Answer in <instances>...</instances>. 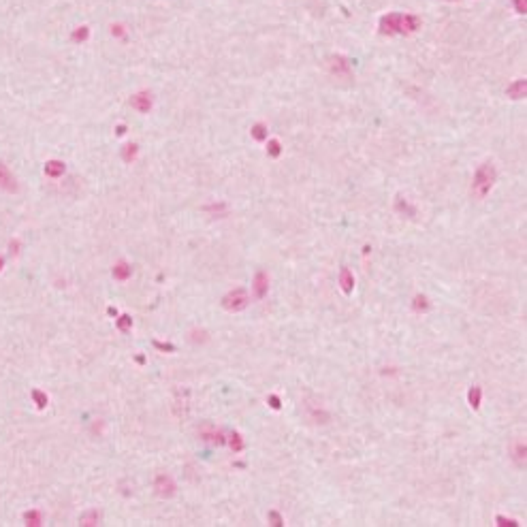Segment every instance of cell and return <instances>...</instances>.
<instances>
[{"instance_id": "cell-22", "label": "cell", "mask_w": 527, "mask_h": 527, "mask_svg": "<svg viewBox=\"0 0 527 527\" xmlns=\"http://www.w3.org/2000/svg\"><path fill=\"white\" fill-rule=\"evenodd\" d=\"M205 211H209V213H218V218H224L227 216V205L224 203H211L205 207Z\"/></svg>"}, {"instance_id": "cell-25", "label": "cell", "mask_w": 527, "mask_h": 527, "mask_svg": "<svg viewBox=\"0 0 527 527\" xmlns=\"http://www.w3.org/2000/svg\"><path fill=\"white\" fill-rule=\"evenodd\" d=\"M130 327H132V318L128 314H124V316L118 318V329H120V331H128Z\"/></svg>"}, {"instance_id": "cell-14", "label": "cell", "mask_w": 527, "mask_h": 527, "mask_svg": "<svg viewBox=\"0 0 527 527\" xmlns=\"http://www.w3.org/2000/svg\"><path fill=\"white\" fill-rule=\"evenodd\" d=\"M480 399H482V391H480V387H472V389L468 391V401H470V406L474 408V410H478V408H480Z\"/></svg>"}, {"instance_id": "cell-18", "label": "cell", "mask_w": 527, "mask_h": 527, "mask_svg": "<svg viewBox=\"0 0 527 527\" xmlns=\"http://www.w3.org/2000/svg\"><path fill=\"white\" fill-rule=\"evenodd\" d=\"M137 152H139L137 143H126V145H124V149H122V158L126 160V163H132L135 156H137Z\"/></svg>"}, {"instance_id": "cell-20", "label": "cell", "mask_w": 527, "mask_h": 527, "mask_svg": "<svg viewBox=\"0 0 527 527\" xmlns=\"http://www.w3.org/2000/svg\"><path fill=\"white\" fill-rule=\"evenodd\" d=\"M250 132H252L254 141H267V126H265V124H261V122H258V124H254V126H252V130H250Z\"/></svg>"}, {"instance_id": "cell-5", "label": "cell", "mask_w": 527, "mask_h": 527, "mask_svg": "<svg viewBox=\"0 0 527 527\" xmlns=\"http://www.w3.org/2000/svg\"><path fill=\"white\" fill-rule=\"evenodd\" d=\"M175 482L173 478L169 476V474H158L156 480H154V491H156V495L160 497H173L175 495Z\"/></svg>"}, {"instance_id": "cell-33", "label": "cell", "mask_w": 527, "mask_h": 527, "mask_svg": "<svg viewBox=\"0 0 527 527\" xmlns=\"http://www.w3.org/2000/svg\"><path fill=\"white\" fill-rule=\"evenodd\" d=\"M126 132V126H118V135H124Z\"/></svg>"}, {"instance_id": "cell-2", "label": "cell", "mask_w": 527, "mask_h": 527, "mask_svg": "<svg viewBox=\"0 0 527 527\" xmlns=\"http://www.w3.org/2000/svg\"><path fill=\"white\" fill-rule=\"evenodd\" d=\"M495 180H497L495 167L491 163H482L476 169L474 177H472V194H474V199H478V201L485 199V196L493 190Z\"/></svg>"}, {"instance_id": "cell-27", "label": "cell", "mask_w": 527, "mask_h": 527, "mask_svg": "<svg viewBox=\"0 0 527 527\" xmlns=\"http://www.w3.org/2000/svg\"><path fill=\"white\" fill-rule=\"evenodd\" d=\"M269 521H271V525H275V527L284 525V519L280 516V512H275V510H271V512H269Z\"/></svg>"}, {"instance_id": "cell-12", "label": "cell", "mask_w": 527, "mask_h": 527, "mask_svg": "<svg viewBox=\"0 0 527 527\" xmlns=\"http://www.w3.org/2000/svg\"><path fill=\"white\" fill-rule=\"evenodd\" d=\"M66 171V165L62 163V160H49L45 163V175L47 177H62Z\"/></svg>"}, {"instance_id": "cell-7", "label": "cell", "mask_w": 527, "mask_h": 527, "mask_svg": "<svg viewBox=\"0 0 527 527\" xmlns=\"http://www.w3.org/2000/svg\"><path fill=\"white\" fill-rule=\"evenodd\" d=\"M252 290H254V297L256 299H263L267 290H269V275L265 271H258L254 275V282H252Z\"/></svg>"}, {"instance_id": "cell-21", "label": "cell", "mask_w": 527, "mask_h": 527, "mask_svg": "<svg viewBox=\"0 0 527 527\" xmlns=\"http://www.w3.org/2000/svg\"><path fill=\"white\" fill-rule=\"evenodd\" d=\"M280 152H282V145H280V141H278V139L267 141V154H269L271 158H278V156H280Z\"/></svg>"}, {"instance_id": "cell-19", "label": "cell", "mask_w": 527, "mask_h": 527, "mask_svg": "<svg viewBox=\"0 0 527 527\" xmlns=\"http://www.w3.org/2000/svg\"><path fill=\"white\" fill-rule=\"evenodd\" d=\"M88 37H90V28H88V26H79V28H75L73 34H70V39L75 43H84Z\"/></svg>"}, {"instance_id": "cell-30", "label": "cell", "mask_w": 527, "mask_h": 527, "mask_svg": "<svg viewBox=\"0 0 527 527\" xmlns=\"http://www.w3.org/2000/svg\"><path fill=\"white\" fill-rule=\"evenodd\" d=\"M267 401H269V406H271L273 410H280V406H282V404H280V397H278V395H269V399H267Z\"/></svg>"}, {"instance_id": "cell-17", "label": "cell", "mask_w": 527, "mask_h": 527, "mask_svg": "<svg viewBox=\"0 0 527 527\" xmlns=\"http://www.w3.org/2000/svg\"><path fill=\"white\" fill-rule=\"evenodd\" d=\"M41 521H43V516H41L39 510H28V512L24 514V523H26V525H30V527L41 525Z\"/></svg>"}, {"instance_id": "cell-29", "label": "cell", "mask_w": 527, "mask_h": 527, "mask_svg": "<svg viewBox=\"0 0 527 527\" xmlns=\"http://www.w3.org/2000/svg\"><path fill=\"white\" fill-rule=\"evenodd\" d=\"M514 9H516V13L525 15V11H527V0H514Z\"/></svg>"}, {"instance_id": "cell-35", "label": "cell", "mask_w": 527, "mask_h": 527, "mask_svg": "<svg viewBox=\"0 0 527 527\" xmlns=\"http://www.w3.org/2000/svg\"><path fill=\"white\" fill-rule=\"evenodd\" d=\"M448 3H455V0H448Z\"/></svg>"}, {"instance_id": "cell-32", "label": "cell", "mask_w": 527, "mask_h": 527, "mask_svg": "<svg viewBox=\"0 0 527 527\" xmlns=\"http://www.w3.org/2000/svg\"><path fill=\"white\" fill-rule=\"evenodd\" d=\"M113 34H120V37H122V34H124V30H122V26H113Z\"/></svg>"}, {"instance_id": "cell-4", "label": "cell", "mask_w": 527, "mask_h": 527, "mask_svg": "<svg viewBox=\"0 0 527 527\" xmlns=\"http://www.w3.org/2000/svg\"><path fill=\"white\" fill-rule=\"evenodd\" d=\"M327 68L329 73L335 77H350V62L342 53H335V56H329L327 60Z\"/></svg>"}, {"instance_id": "cell-11", "label": "cell", "mask_w": 527, "mask_h": 527, "mask_svg": "<svg viewBox=\"0 0 527 527\" xmlns=\"http://www.w3.org/2000/svg\"><path fill=\"white\" fill-rule=\"evenodd\" d=\"M339 286H342V290L346 294H350L352 288H354V278H352V271L348 269V267H344V269L339 271Z\"/></svg>"}, {"instance_id": "cell-31", "label": "cell", "mask_w": 527, "mask_h": 527, "mask_svg": "<svg viewBox=\"0 0 527 527\" xmlns=\"http://www.w3.org/2000/svg\"><path fill=\"white\" fill-rule=\"evenodd\" d=\"M156 348H163V350H173L171 344H160V342H156Z\"/></svg>"}, {"instance_id": "cell-8", "label": "cell", "mask_w": 527, "mask_h": 527, "mask_svg": "<svg viewBox=\"0 0 527 527\" xmlns=\"http://www.w3.org/2000/svg\"><path fill=\"white\" fill-rule=\"evenodd\" d=\"M152 94L149 92H137V94H132V98H130V105L135 107L137 111H141V113H147L149 109H152Z\"/></svg>"}, {"instance_id": "cell-6", "label": "cell", "mask_w": 527, "mask_h": 527, "mask_svg": "<svg viewBox=\"0 0 527 527\" xmlns=\"http://www.w3.org/2000/svg\"><path fill=\"white\" fill-rule=\"evenodd\" d=\"M0 190L17 192V180H15V175L9 171V167L5 163H0Z\"/></svg>"}, {"instance_id": "cell-34", "label": "cell", "mask_w": 527, "mask_h": 527, "mask_svg": "<svg viewBox=\"0 0 527 527\" xmlns=\"http://www.w3.org/2000/svg\"><path fill=\"white\" fill-rule=\"evenodd\" d=\"M0 267H3V258H0Z\"/></svg>"}, {"instance_id": "cell-23", "label": "cell", "mask_w": 527, "mask_h": 527, "mask_svg": "<svg viewBox=\"0 0 527 527\" xmlns=\"http://www.w3.org/2000/svg\"><path fill=\"white\" fill-rule=\"evenodd\" d=\"M231 448H233V453H239V450H244V437H241L239 433H231Z\"/></svg>"}, {"instance_id": "cell-16", "label": "cell", "mask_w": 527, "mask_h": 527, "mask_svg": "<svg viewBox=\"0 0 527 527\" xmlns=\"http://www.w3.org/2000/svg\"><path fill=\"white\" fill-rule=\"evenodd\" d=\"M412 308H414V312H427L431 308V303H429V299H427L425 294H416L414 301H412Z\"/></svg>"}, {"instance_id": "cell-10", "label": "cell", "mask_w": 527, "mask_h": 527, "mask_svg": "<svg viewBox=\"0 0 527 527\" xmlns=\"http://www.w3.org/2000/svg\"><path fill=\"white\" fill-rule=\"evenodd\" d=\"M525 92H527V82H525V79H516V82L508 86V90H506V94L510 98H514V101L525 98Z\"/></svg>"}, {"instance_id": "cell-9", "label": "cell", "mask_w": 527, "mask_h": 527, "mask_svg": "<svg viewBox=\"0 0 527 527\" xmlns=\"http://www.w3.org/2000/svg\"><path fill=\"white\" fill-rule=\"evenodd\" d=\"M130 273H132V269H130V265L126 263V261H118L113 265V269H111V275L118 282H124V280H128L130 278Z\"/></svg>"}, {"instance_id": "cell-26", "label": "cell", "mask_w": 527, "mask_h": 527, "mask_svg": "<svg viewBox=\"0 0 527 527\" xmlns=\"http://www.w3.org/2000/svg\"><path fill=\"white\" fill-rule=\"evenodd\" d=\"M395 209H397V211H408L410 216H414V209H412V207H408V203H406V199H404V196H397Z\"/></svg>"}, {"instance_id": "cell-13", "label": "cell", "mask_w": 527, "mask_h": 527, "mask_svg": "<svg viewBox=\"0 0 527 527\" xmlns=\"http://www.w3.org/2000/svg\"><path fill=\"white\" fill-rule=\"evenodd\" d=\"M101 523V512L98 510H88L79 516V525H98Z\"/></svg>"}, {"instance_id": "cell-24", "label": "cell", "mask_w": 527, "mask_h": 527, "mask_svg": "<svg viewBox=\"0 0 527 527\" xmlns=\"http://www.w3.org/2000/svg\"><path fill=\"white\" fill-rule=\"evenodd\" d=\"M32 399H34V404H37V408H45L47 406V395L43 391H32Z\"/></svg>"}, {"instance_id": "cell-1", "label": "cell", "mask_w": 527, "mask_h": 527, "mask_svg": "<svg viewBox=\"0 0 527 527\" xmlns=\"http://www.w3.org/2000/svg\"><path fill=\"white\" fill-rule=\"evenodd\" d=\"M421 28V17L412 13H389L380 20V34H412Z\"/></svg>"}, {"instance_id": "cell-3", "label": "cell", "mask_w": 527, "mask_h": 527, "mask_svg": "<svg viewBox=\"0 0 527 527\" xmlns=\"http://www.w3.org/2000/svg\"><path fill=\"white\" fill-rule=\"evenodd\" d=\"M248 303H250V294L246 288H233L222 297V308L227 312H241L248 308Z\"/></svg>"}, {"instance_id": "cell-28", "label": "cell", "mask_w": 527, "mask_h": 527, "mask_svg": "<svg viewBox=\"0 0 527 527\" xmlns=\"http://www.w3.org/2000/svg\"><path fill=\"white\" fill-rule=\"evenodd\" d=\"M495 521H497V525H510V527H516V525H519L514 519H506V516H502V514H497V516H495Z\"/></svg>"}, {"instance_id": "cell-15", "label": "cell", "mask_w": 527, "mask_h": 527, "mask_svg": "<svg viewBox=\"0 0 527 527\" xmlns=\"http://www.w3.org/2000/svg\"><path fill=\"white\" fill-rule=\"evenodd\" d=\"M525 453H527V446H525V442H516L514 444V450H512V457H514V461L519 463V466H525Z\"/></svg>"}]
</instances>
